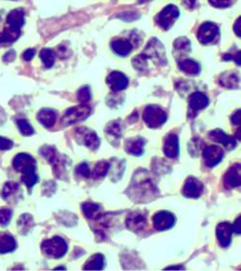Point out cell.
I'll return each instance as SVG.
<instances>
[{
	"mask_svg": "<svg viewBox=\"0 0 241 271\" xmlns=\"http://www.w3.org/2000/svg\"><path fill=\"white\" fill-rule=\"evenodd\" d=\"M188 103L192 110L199 111L208 107V105L210 104V99L204 93L196 92L189 97Z\"/></svg>",
	"mask_w": 241,
	"mask_h": 271,
	"instance_id": "cell-20",
	"label": "cell"
},
{
	"mask_svg": "<svg viewBox=\"0 0 241 271\" xmlns=\"http://www.w3.org/2000/svg\"><path fill=\"white\" fill-rule=\"evenodd\" d=\"M109 168H110V163L105 161V160H102V161H98L93 172H92V177L95 179V180H98V179H101L103 177L106 176V174L108 173L109 171Z\"/></svg>",
	"mask_w": 241,
	"mask_h": 271,
	"instance_id": "cell-29",
	"label": "cell"
},
{
	"mask_svg": "<svg viewBox=\"0 0 241 271\" xmlns=\"http://www.w3.org/2000/svg\"><path fill=\"white\" fill-rule=\"evenodd\" d=\"M152 222L157 231H165L171 229L175 225L176 218L174 214L169 211H159L154 214Z\"/></svg>",
	"mask_w": 241,
	"mask_h": 271,
	"instance_id": "cell-9",
	"label": "cell"
},
{
	"mask_svg": "<svg viewBox=\"0 0 241 271\" xmlns=\"http://www.w3.org/2000/svg\"><path fill=\"white\" fill-rule=\"evenodd\" d=\"M24 25V10L15 9L7 17V27L0 33V47L12 44L17 41L21 35V28Z\"/></svg>",
	"mask_w": 241,
	"mask_h": 271,
	"instance_id": "cell-1",
	"label": "cell"
},
{
	"mask_svg": "<svg viewBox=\"0 0 241 271\" xmlns=\"http://www.w3.org/2000/svg\"><path fill=\"white\" fill-rule=\"evenodd\" d=\"M224 151L218 146H208L203 151V157L208 167H214L222 160Z\"/></svg>",
	"mask_w": 241,
	"mask_h": 271,
	"instance_id": "cell-14",
	"label": "cell"
},
{
	"mask_svg": "<svg viewBox=\"0 0 241 271\" xmlns=\"http://www.w3.org/2000/svg\"><path fill=\"white\" fill-rule=\"evenodd\" d=\"M75 137L80 144L85 145L91 150H96L99 146V139L97 135L86 127H79L75 129Z\"/></svg>",
	"mask_w": 241,
	"mask_h": 271,
	"instance_id": "cell-8",
	"label": "cell"
},
{
	"mask_svg": "<svg viewBox=\"0 0 241 271\" xmlns=\"http://www.w3.org/2000/svg\"><path fill=\"white\" fill-rule=\"evenodd\" d=\"M40 57L43 61L44 65L47 67V68H51L54 64V60H55V56H54V53L51 49H42V51L40 52Z\"/></svg>",
	"mask_w": 241,
	"mask_h": 271,
	"instance_id": "cell-31",
	"label": "cell"
},
{
	"mask_svg": "<svg viewBox=\"0 0 241 271\" xmlns=\"http://www.w3.org/2000/svg\"><path fill=\"white\" fill-rule=\"evenodd\" d=\"M184 3L186 7H189L190 9H193L196 4V0H184Z\"/></svg>",
	"mask_w": 241,
	"mask_h": 271,
	"instance_id": "cell-46",
	"label": "cell"
},
{
	"mask_svg": "<svg viewBox=\"0 0 241 271\" xmlns=\"http://www.w3.org/2000/svg\"><path fill=\"white\" fill-rule=\"evenodd\" d=\"M219 34V28L213 23L203 24L198 31V40L200 43L207 45L211 43Z\"/></svg>",
	"mask_w": 241,
	"mask_h": 271,
	"instance_id": "cell-12",
	"label": "cell"
},
{
	"mask_svg": "<svg viewBox=\"0 0 241 271\" xmlns=\"http://www.w3.org/2000/svg\"><path fill=\"white\" fill-rule=\"evenodd\" d=\"M146 172H138L133 177L134 184L130 185V194L133 195V199L139 200L138 202H147L146 200H151L153 195L157 193V190L152 183L151 179L145 177Z\"/></svg>",
	"mask_w": 241,
	"mask_h": 271,
	"instance_id": "cell-3",
	"label": "cell"
},
{
	"mask_svg": "<svg viewBox=\"0 0 241 271\" xmlns=\"http://www.w3.org/2000/svg\"><path fill=\"white\" fill-rule=\"evenodd\" d=\"M17 124H18V127H19V129H20V131L23 135L30 136L34 133V128L28 123V121L24 120V119H20V120L17 121Z\"/></svg>",
	"mask_w": 241,
	"mask_h": 271,
	"instance_id": "cell-32",
	"label": "cell"
},
{
	"mask_svg": "<svg viewBox=\"0 0 241 271\" xmlns=\"http://www.w3.org/2000/svg\"><path fill=\"white\" fill-rule=\"evenodd\" d=\"M106 82L108 86L111 88V90L113 91L124 90L128 85V80L126 76L120 72L111 73L108 75Z\"/></svg>",
	"mask_w": 241,
	"mask_h": 271,
	"instance_id": "cell-18",
	"label": "cell"
},
{
	"mask_svg": "<svg viewBox=\"0 0 241 271\" xmlns=\"http://www.w3.org/2000/svg\"><path fill=\"white\" fill-rule=\"evenodd\" d=\"M13 215V211L10 209L0 210V225L6 226L9 224Z\"/></svg>",
	"mask_w": 241,
	"mask_h": 271,
	"instance_id": "cell-34",
	"label": "cell"
},
{
	"mask_svg": "<svg viewBox=\"0 0 241 271\" xmlns=\"http://www.w3.org/2000/svg\"><path fill=\"white\" fill-rule=\"evenodd\" d=\"M20 193H21L20 185L16 182L9 181L5 183L2 189L1 195H2V198L5 199L7 202H16Z\"/></svg>",
	"mask_w": 241,
	"mask_h": 271,
	"instance_id": "cell-21",
	"label": "cell"
},
{
	"mask_svg": "<svg viewBox=\"0 0 241 271\" xmlns=\"http://www.w3.org/2000/svg\"><path fill=\"white\" fill-rule=\"evenodd\" d=\"M174 47L177 50L181 51H187L190 49V41L186 38H179L175 41Z\"/></svg>",
	"mask_w": 241,
	"mask_h": 271,
	"instance_id": "cell-33",
	"label": "cell"
},
{
	"mask_svg": "<svg viewBox=\"0 0 241 271\" xmlns=\"http://www.w3.org/2000/svg\"><path fill=\"white\" fill-rule=\"evenodd\" d=\"M239 75L235 73H227L220 78V83L227 88H236L239 85Z\"/></svg>",
	"mask_w": 241,
	"mask_h": 271,
	"instance_id": "cell-30",
	"label": "cell"
},
{
	"mask_svg": "<svg viewBox=\"0 0 241 271\" xmlns=\"http://www.w3.org/2000/svg\"><path fill=\"white\" fill-rule=\"evenodd\" d=\"M76 173L79 176L89 178L90 177V170L87 163H81L76 167Z\"/></svg>",
	"mask_w": 241,
	"mask_h": 271,
	"instance_id": "cell-38",
	"label": "cell"
},
{
	"mask_svg": "<svg viewBox=\"0 0 241 271\" xmlns=\"http://www.w3.org/2000/svg\"><path fill=\"white\" fill-rule=\"evenodd\" d=\"M241 164L237 163L226 172L224 177V185L226 188L232 189L241 186Z\"/></svg>",
	"mask_w": 241,
	"mask_h": 271,
	"instance_id": "cell-15",
	"label": "cell"
},
{
	"mask_svg": "<svg viewBox=\"0 0 241 271\" xmlns=\"http://www.w3.org/2000/svg\"><path fill=\"white\" fill-rule=\"evenodd\" d=\"M204 190V184L196 178H188L183 185L182 193L187 198H199Z\"/></svg>",
	"mask_w": 241,
	"mask_h": 271,
	"instance_id": "cell-13",
	"label": "cell"
},
{
	"mask_svg": "<svg viewBox=\"0 0 241 271\" xmlns=\"http://www.w3.org/2000/svg\"><path fill=\"white\" fill-rule=\"evenodd\" d=\"M143 119L148 126L151 128L162 125L167 120V114L165 111L157 105H149L146 107L143 113Z\"/></svg>",
	"mask_w": 241,
	"mask_h": 271,
	"instance_id": "cell-5",
	"label": "cell"
},
{
	"mask_svg": "<svg viewBox=\"0 0 241 271\" xmlns=\"http://www.w3.org/2000/svg\"><path fill=\"white\" fill-rule=\"evenodd\" d=\"M33 224V218L29 214H24L22 215V217L19 220V226L20 227H24L23 231H27L31 227V225Z\"/></svg>",
	"mask_w": 241,
	"mask_h": 271,
	"instance_id": "cell-36",
	"label": "cell"
},
{
	"mask_svg": "<svg viewBox=\"0 0 241 271\" xmlns=\"http://www.w3.org/2000/svg\"><path fill=\"white\" fill-rule=\"evenodd\" d=\"M35 53H36L35 49H27V50L24 53L23 57H24V60L30 61L31 59H33V57L35 56Z\"/></svg>",
	"mask_w": 241,
	"mask_h": 271,
	"instance_id": "cell-41",
	"label": "cell"
},
{
	"mask_svg": "<svg viewBox=\"0 0 241 271\" xmlns=\"http://www.w3.org/2000/svg\"><path fill=\"white\" fill-rule=\"evenodd\" d=\"M42 250L49 258L60 259L67 253L68 245L60 237H54L42 243Z\"/></svg>",
	"mask_w": 241,
	"mask_h": 271,
	"instance_id": "cell-4",
	"label": "cell"
},
{
	"mask_svg": "<svg viewBox=\"0 0 241 271\" xmlns=\"http://www.w3.org/2000/svg\"><path fill=\"white\" fill-rule=\"evenodd\" d=\"M16 58V52L14 50H11L9 52H7L4 57H3V60L5 62H13Z\"/></svg>",
	"mask_w": 241,
	"mask_h": 271,
	"instance_id": "cell-43",
	"label": "cell"
},
{
	"mask_svg": "<svg viewBox=\"0 0 241 271\" xmlns=\"http://www.w3.org/2000/svg\"><path fill=\"white\" fill-rule=\"evenodd\" d=\"M40 152L42 153L43 156H45L48 159V161L49 163L52 164L56 176L60 177L61 172L64 169V167H63L64 166V163H63L64 161L61 160L56 149L51 147V146H44L43 148H41Z\"/></svg>",
	"mask_w": 241,
	"mask_h": 271,
	"instance_id": "cell-10",
	"label": "cell"
},
{
	"mask_svg": "<svg viewBox=\"0 0 241 271\" xmlns=\"http://www.w3.org/2000/svg\"><path fill=\"white\" fill-rule=\"evenodd\" d=\"M112 49L120 56H126L132 49L131 44L127 40H115L111 44Z\"/></svg>",
	"mask_w": 241,
	"mask_h": 271,
	"instance_id": "cell-25",
	"label": "cell"
},
{
	"mask_svg": "<svg viewBox=\"0 0 241 271\" xmlns=\"http://www.w3.org/2000/svg\"><path fill=\"white\" fill-rule=\"evenodd\" d=\"M14 168L23 173L22 181L24 184L31 188L38 181V176L36 174V160L28 153H19L14 158Z\"/></svg>",
	"mask_w": 241,
	"mask_h": 271,
	"instance_id": "cell-2",
	"label": "cell"
},
{
	"mask_svg": "<svg viewBox=\"0 0 241 271\" xmlns=\"http://www.w3.org/2000/svg\"><path fill=\"white\" fill-rule=\"evenodd\" d=\"M91 99V92L90 88L85 86L83 88H81L80 90L78 91L77 93V99L82 102V103H85V102H88Z\"/></svg>",
	"mask_w": 241,
	"mask_h": 271,
	"instance_id": "cell-35",
	"label": "cell"
},
{
	"mask_svg": "<svg viewBox=\"0 0 241 271\" xmlns=\"http://www.w3.org/2000/svg\"><path fill=\"white\" fill-rule=\"evenodd\" d=\"M82 211L89 219H98L101 217V209L97 204L85 203L82 205Z\"/></svg>",
	"mask_w": 241,
	"mask_h": 271,
	"instance_id": "cell-28",
	"label": "cell"
},
{
	"mask_svg": "<svg viewBox=\"0 0 241 271\" xmlns=\"http://www.w3.org/2000/svg\"><path fill=\"white\" fill-rule=\"evenodd\" d=\"M166 271H170V270H173V271H181V270H184V268L182 266H172V267H169L167 269H165Z\"/></svg>",
	"mask_w": 241,
	"mask_h": 271,
	"instance_id": "cell-47",
	"label": "cell"
},
{
	"mask_svg": "<svg viewBox=\"0 0 241 271\" xmlns=\"http://www.w3.org/2000/svg\"><path fill=\"white\" fill-rule=\"evenodd\" d=\"M180 16V11L175 5H168L156 17L158 25L164 30H169Z\"/></svg>",
	"mask_w": 241,
	"mask_h": 271,
	"instance_id": "cell-6",
	"label": "cell"
},
{
	"mask_svg": "<svg viewBox=\"0 0 241 271\" xmlns=\"http://www.w3.org/2000/svg\"><path fill=\"white\" fill-rule=\"evenodd\" d=\"M163 151L167 157L170 158H176L179 155V137L176 134H169L165 141H164V147Z\"/></svg>",
	"mask_w": 241,
	"mask_h": 271,
	"instance_id": "cell-19",
	"label": "cell"
},
{
	"mask_svg": "<svg viewBox=\"0 0 241 271\" xmlns=\"http://www.w3.org/2000/svg\"><path fill=\"white\" fill-rule=\"evenodd\" d=\"M148 1H151V0H138L139 3H146V2H148Z\"/></svg>",
	"mask_w": 241,
	"mask_h": 271,
	"instance_id": "cell-48",
	"label": "cell"
},
{
	"mask_svg": "<svg viewBox=\"0 0 241 271\" xmlns=\"http://www.w3.org/2000/svg\"><path fill=\"white\" fill-rule=\"evenodd\" d=\"M0 20H1V16H0Z\"/></svg>",
	"mask_w": 241,
	"mask_h": 271,
	"instance_id": "cell-49",
	"label": "cell"
},
{
	"mask_svg": "<svg viewBox=\"0 0 241 271\" xmlns=\"http://www.w3.org/2000/svg\"><path fill=\"white\" fill-rule=\"evenodd\" d=\"M125 226L134 233L142 232L147 226V217L142 212H131L125 219Z\"/></svg>",
	"mask_w": 241,
	"mask_h": 271,
	"instance_id": "cell-11",
	"label": "cell"
},
{
	"mask_svg": "<svg viewBox=\"0 0 241 271\" xmlns=\"http://www.w3.org/2000/svg\"><path fill=\"white\" fill-rule=\"evenodd\" d=\"M104 266V257L101 254H96L87 261L83 267L84 271H101Z\"/></svg>",
	"mask_w": 241,
	"mask_h": 271,
	"instance_id": "cell-26",
	"label": "cell"
},
{
	"mask_svg": "<svg viewBox=\"0 0 241 271\" xmlns=\"http://www.w3.org/2000/svg\"><path fill=\"white\" fill-rule=\"evenodd\" d=\"M236 0H210V3L213 7L227 8L230 7Z\"/></svg>",
	"mask_w": 241,
	"mask_h": 271,
	"instance_id": "cell-39",
	"label": "cell"
},
{
	"mask_svg": "<svg viewBox=\"0 0 241 271\" xmlns=\"http://www.w3.org/2000/svg\"><path fill=\"white\" fill-rule=\"evenodd\" d=\"M241 216H239V217H238V219L236 220V222H235L234 226H233V231H234V233H236V234H238V235H240L241 232Z\"/></svg>",
	"mask_w": 241,
	"mask_h": 271,
	"instance_id": "cell-42",
	"label": "cell"
},
{
	"mask_svg": "<svg viewBox=\"0 0 241 271\" xmlns=\"http://www.w3.org/2000/svg\"><path fill=\"white\" fill-rule=\"evenodd\" d=\"M90 114L91 108L85 104L71 107L65 112V114L62 118V123L65 125L72 124V123L87 119Z\"/></svg>",
	"mask_w": 241,
	"mask_h": 271,
	"instance_id": "cell-7",
	"label": "cell"
},
{
	"mask_svg": "<svg viewBox=\"0 0 241 271\" xmlns=\"http://www.w3.org/2000/svg\"><path fill=\"white\" fill-rule=\"evenodd\" d=\"M13 145L14 143L12 140L5 137H0V150H10Z\"/></svg>",
	"mask_w": 241,
	"mask_h": 271,
	"instance_id": "cell-40",
	"label": "cell"
},
{
	"mask_svg": "<svg viewBox=\"0 0 241 271\" xmlns=\"http://www.w3.org/2000/svg\"><path fill=\"white\" fill-rule=\"evenodd\" d=\"M233 226L229 222L220 223L216 228V236L220 245L224 248L228 247L232 241Z\"/></svg>",
	"mask_w": 241,
	"mask_h": 271,
	"instance_id": "cell-17",
	"label": "cell"
},
{
	"mask_svg": "<svg viewBox=\"0 0 241 271\" xmlns=\"http://www.w3.org/2000/svg\"><path fill=\"white\" fill-rule=\"evenodd\" d=\"M145 141L142 138L129 139L125 143V151L132 155H141L144 151Z\"/></svg>",
	"mask_w": 241,
	"mask_h": 271,
	"instance_id": "cell-23",
	"label": "cell"
},
{
	"mask_svg": "<svg viewBox=\"0 0 241 271\" xmlns=\"http://www.w3.org/2000/svg\"><path fill=\"white\" fill-rule=\"evenodd\" d=\"M179 67L182 72H184L187 74H191V75L198 74L201 70V67L197 62L190 60V59L181 61L179 63Z\"/></svg>",
	"mask_w": 241,
	"mask_h": 271,
	"instance_id": "cell-27",
	"label": "cell"
},
{
	"mask_svg": "<svg viewBox=\"0 0 241 271\" xmlns=\"http://www.w3.org/2000/svg\"><path fill=\"white\" fill-rule=\"evenodd\" d=\"M107 132L116 136V137H120V124L116 122H113V123H110L106 128Z\"/></svg>",
	"mask_w": 241,
	"mask_h": 271,
	"instance_id": "cell-37",
	"label": "cell"
},
{
	"mask_svg": "<svg viewBox=\"0 0 241 271\" xmlns=\"http://www.w3.org/2000/svg\"><path fill=\"white\" fill-rule=\"evenodd\" d=\"M209 137L211 138V140L220 143L222 145H224V147L231 151L233 149H235L237 147V141L235 138L227 135L223 130L221 129H214L210 132Z\"/></svg>",
	"mask_w": 241,
	"mask_h": 271,
	"instance_id": "cell-16",
	"label": "cell"
},
{
	"mask_svg": "<svg viewBox=\"0 0 241 271\" xmlns=\"http://www.w3.org/2000/svg\"><path fill=\"white\" fill-rule=\"evenodd\" d=\"M241 18H239L238 21H237V23L235 24V26H234V30L237 33V35H238L239 37H241Z\"/></svg>",
	"mask_w": 241,
	"mask_h": 271,
	"instance_id": "cell-45",
	"label": "cell"
},
{
	"mask_svg": "<svg viewBox=\"0 0 241 271\" xmlns=\"http://www.w3.org/2000/svg\"><path fill=\"white\" fill-rule=\"evenodd\" d=\"M232 122H233L234 124H241V110H238V111L232 116Z\"/></svg>",
	"mask_w": 241,
	"mask_h": 271,
	"instance_id": "cell-44",
	"label": "cell"
},
{
	"mask_svg": "<svg viewBox=\"0 0 241 271\" xmlns=\"http://www.w3.org/2000/svg\"><path fill=\"white\" fill-rule=\"evenodd\" d=\"M17 247L15 239L6 233H0V254H6L14 251Z\"/></svg>",
	"mask_w": 241,
	"mask_h": 271,
	"instance_id": "cell-24",
	"label": "cell"
},
{
	"mask_svg": "<svg viewBox=\"0 0 241 271\" xmlns=\"http://www.w3.org/2000/svg\"><path fill=\"white\" fill-rule=\"evenodd\" d=\"M56 118H57L56 112L49 108H44L40 110L37 117L38 121L46 127H51L55 123Z\"/></svg>",
	"mask_w": 241,
	"mask_h": 271,
	"instance_id": "cell-22",
	"label": "cell"
}]
</instances>
